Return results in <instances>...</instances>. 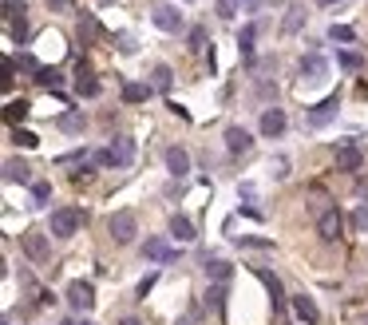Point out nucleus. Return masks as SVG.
Instances as JSON below:
<instances>
[{
    "mask_svg": "<svg viewBox=\"0 0 368 325\" xmlns=\"http://www.w3.org/2000/svg\"><path fill=\"white\" fill-rule=\"evenodd\" d=\"M336 107H340V96L333 92V96H325V99L317 103V107L309 112V123H313V127H321V123H329V119L336 115Z\"/></svg>",
    "mask_w": 368,
    "mask_h": 325,
    "instance_id": "13",
    "label": "nucleus"
},
{
    "mask_svg": "<svg viewBox=\"0 0 368 325\" xmlns=\"http://www.w3.org/2000/svg\"><path fill=\"white\" fill-rule=\"evenodd\" d=\"M191 48H194V52L206 48V28H191Z\"/></svg>",
    "mask_w": 368,
    "mask_h": 325,
    "instance_id": "40",
    "label": "nucleus"
},
{
    "mask_svg": "<svg viewBox=\"0 0 368 325\" xmlns=\"http://www.w3.org/2000/svg\"><path fill=\"white\" fill-rule=\"evenodd\" d=\"M83 123H87V119H83V112H64L60 119H56V127H60V131H67V135H76V131H83Z\"/></svg>",
    "mask_w": 368,
    "mask_h": 325,
    "instance_id": "24",
    "label": "nucleus"
},
{
    "mask_svg": "<svg viewBox=\"0 0 368 325\" xmlns=\"http://www.w3.org/2000/svg\"><path fill=\"white\" fill-rule=\"evenodd\" d=\"M257 127H261V135H266V139H281V135H285V127H289V119H285V112H281V107H266Z\"/></svg>",
    "mask_w": 368,
    "mask_h": 325,
    "instance_id": "6",
    "label": "nucleus"
},
{
    "mask_svg": "<svg viewBox=\"0 0 368 325\" xmlns=\"http://www.w3.org/2000/svg\"><path fill=\"white\" fill-rule=\"evenodd\" d=\"M171 83H175V72H171L166 64L151 67V87H155V92H171Z\"/></svg>",
    "mask_w": 368,
    "mask_h": 325,
    "instance_id": "20",
    "label": "nucleus"
},
{
    "mask_svg": "<svg viewBox=\"0 0 368 325\" xmlns=\"http://www.w3.org/2000/svg\"><path fill=\"white\" fill-rule=\"evenodd\" d=\"M340 230H345V218H340V211H329V214H321L317 218V234L321 238H325V242H336V238H340Z\"/></svg>",
    "mask_w": 368,
    "mask_h": 325,
    "instance_id": "9",
    "label": "nucleus"
},
{
    "mask_svg": "<svg viewBox=\"0 0 368 325\" xmlns=\"http://www.w3.org/2000/svg\"><path fill=\"white\" fill-rule=\"evenodd\" d=\"M4 182H32V167L24 159H8L4 162Z\"/></svg>",
    "mask_w": 368,
    "mask_h": 325,
    "instance_id": "17",
    "label": "nucleus"
},
{
    "mask_svg": "<svg viewBox=\"0 0 368 325\" xmlns=\"http://www.w3.org/2000/svg\"><path fill=\"white\" fill-rule=\"evenodd\" d=\"M67 306L87 313V309H96V286L91 282H72L67 286Z\"/></svg>",
    "mask_w": 368,
    "mask_h": 325,
    "instance_id": "4",
    "label": "nucleus"
},
{
    "mask_svg": "<svg viewBox=\"0 0 368 325\" xmlns=\"http://www.w3.org/2000/svg\"><path fill=\"white\" fill-rule=\"evenodd\" d=\"M80 36H87V40H96V36H99V20L91 17V12H83V20H80Z\"/></svg>",
    "mask_w": 368,
    "mask_h": 325,
    "instance_id": "33",
    "label": "nucleus"
},
{
    "mask_svg": "<svg viewBox=\"0 0 368 325\" xmlns=\"http://www.w3.org/2000/svg\"><path fill=\"white\" fill-rule=\"evenodd\" d=\"M270 171H273V179H285V175H289V159H273Z\"/></svg>",
    "mask_w": 368,
    "mask_h": 325,
    "instance_id": "42",
    "label": "nucleus"
},
{
    "mask_svg": "<svg viewBox=\"0 0 368 325\" xmlns=\"http://www.w3.org/2000/svg\"><path fill=\"white\" fill-rule=\"evenodd\" d=\"M336 64H340V67H349V72H356V67H365V60H360L356 52H340V56H336Z\"/></svg>",
    "mask_w": 368,
    "mask_h": 325,
    "instance_id": "38",
    "label": "nucleus"
},
{
    "mask_svg": "<svg viewBox=\"0 0 368 325\" xmlns=\"http://www.w3.org/2000/svg\"><path fill=\"white\" fill-rule=\"evenodd\" d=\"M119 325H139V322H135V317H123V322H119Z\"/></svg>",
    "mask_w": 368,
    "mask_h": 325,
    "instance_id": "48",
    "label": "nucleus"
},
{
    "mask_svg": "<svg viewBox=\"0 0 368 325\" xmlns=\"http://www.w3.org/2000/svg\"><path fill=\"white\" fill-rule=\"evenodd\" d=\"M4 325H12V322H4Z\"/></svg>",
    "mask_w": 368,
    "mask_h": 325,
    "instance_id": "49",
    "label": "nucleus"
},
{
    "mask_svg": "<svg viewBox=\"0 0 368 325\" xmlns=\"http://www.w3.org/2000/svg\"><path fill=\"white\" fill-rule=\"evenodd\" d=\"M226 151H230V155H250V151H254V135L241 127V123H230V127H226Z\"/></svg>",
    "mask_w": 368,
    "mask_h": 325,
    "instance_id": "5",
    "label": "nucleus"
},
{
    "mask_svg": "<svg viewBox=\"0 0 368 325\" xmlns=\"http://www.w3.org/2000/svg\"><path fill=\"white\" fill-rule=\"evenodd\" d=\"M178 325H198V309H191V313H186V317H182Z\"/></svg>",
    "mask_w": 368,
    "mask_h": 325,
    "instance_id": "46",
    "label": "nucleus"
},
{
    "mask_svg": "<svg viewBox=\"0 0 368 325\" xmlns=\"http://www.w3.org/2000/svg\"><path fill=\"white\" fill-rule=\"evenodd\" d=\"M8 32H12V40L20 44V40L28 36V20H24V17H12V20H8Z\"/></svg>",
    "mask_w": 368,
    "mask_h": 325,
    "instance_id": "35",
    "label": "nucleus"
},
{
    "mask_svg": "<svg viewBox=\"0 0 368 325\" xmlns=\"http://www.w3.org/2000/svg\"><path fill=\"white\" fill-rule=\"evenodd\" d=\"M28 107H32V103H28V99H12V103H8V107H4V115H8V123H12V127H17V119H24V115H28Z\"/></svg>",
    "mask_w": 368,
    "mask_h": 325,
    "instance_id": "29",
    "label": "nucleus"
},
{
    "mask_svg": "<svg viewBox=\"0 0 368 325\" xmlns=\"http://www.w3.org/2000/svg\"><path fill=\"white\" fill-rule=\"evenodd\" d=\"M214 8H218V17H222V20H234V17H238V8H241V0H218Z\"/></svg>",
    "mask_w": 368,
    "mask_h": 325,
    "instance_id": "34",
    "label": "nucleus"
},
{
    "mask_svg": "<svg viewBox=\"0 0 368 325\" xmlns=\"http://www.w3.org/2000/svg\"><path fill=\"white\" fill-rule=\"evenodd\" d=\"M325 72H329V60H325V56H317V52L301 56V76L305 80H321Z\"/></svg>",
    "mask_w": 368,
    "mask_h": 325,
    "instance_id": "16",
    "label": "nucleus"
},
{
    "mask_svg": "<svg viewBox=\"0 0 368 325\" xmlns=\"http://www.w3.org/2000/svg\"><path fill=\"white\" fill-rule=\"evenodd\" d=\"M143 258H151V262H171V258H175V250L162 242V238H147V242H143Z\"/></svg>",
    "mask_w": 368,
    "mask_h": 325,
    "instance_id": "18",
    "label": "nucleus"
},
{
    "mask_svg": "<svg viewBox=\"0 0 368 325\" xmlns=\"http://www.w3.org/2000/svg\"><path fill=\"white\" fill-rule=\"evenodd\" d=\"M166 171H171L175 179H186V175H191V155H186V147H166Z\"/></svg>",
    "mask_w": 368,
    "mask_h": 325,
    "instance_id": "11",
    "label": "nucleus"
},
{
    "mask_svg": "<svg viewBox=\"0 0 368 325\" xmlns=\"http://www.w3.org/2000/svg\"><path fill=\"white\" fill-rule=\"evenodd\" d=\"M83 325H87V322H83Z\"/></svg>",
    "mask_w": 368,
    "mask_h": 325,
    "instance_id": "50",
    "label": "nucleus"
},
{
    "mask_svg": "<svg viewBox=\"0 0 368 325\" xmlns=\"http://www.w3.org/2000/svg\"><path fill=\"white\" fill-rule=\"evenodd\" d=\"M20 246H24V254L32 262H44L48 258V234L40 227H28V230H20Z\"/></svg>",
    "mask_w": 368,
    "mask_h": 325,
    "instance_id": "3",
    "label": "nucleus"
},
{
    "mask_svg": "<svg viewBox=\"0 0 368 325\" xmlns=\"http://www.w3.org/2000/svg\"><path fill=\"white\" fill-rule=\"evenodd\" d=\"M80 227H83V214L76 211V207H60V211H52V218H48L52 238H72Z\"/></svg>",
    "mask_w": 368,
    "mask_h": 325,
    "instance_id": "1",
    "label": "nucleus"
},
{
    "mask_svg": "<svg viewBox=\"0 0 368 325\" xmlns=\"http://www.w3.org/2000/svg\"><path fill=\"white\" fill-rule=\"evenodd\" d=\"M171 234H175L178 242H194V222L186 214H171Z\"/></svg>",
    "mask_w": 368,
    "mask_h": 325,
    "instance_id": "19",
    "label": "nucleus"
},
{
    "mask_svg": "<svg viewBox=\"0 0 368 325\" xmlns=\"http://www.w3.org/2000/svg\"><path fill=\"white\" fill-rule=\"evenodd\" d=\"M241 8H246V12H261V8H266V0H241Z\"/></svg>",
    "mask_w": 368,
    "mask_h": 325,
    "instance_id": "45",
    "label": "nucleus"
},
{
    "mask_svg": "<svg viewBox=\"0 0 368 325\" xmlns=\"http://www.w3.org/2000/svg\"><path fill=\"white\" fill-rule=\"evenodd\" d=\"M12 64H17L20 72H32V76H36V72H40V67H44V64H36V56H28V52H20V56H17V60H12Z\"/></svg>",
    "mask_w": 368,
    "mask_h": 325,
    "instance_id": "36",
    "label": "nucleus"
},
{
    "mask_svg": "<svg viewBox=\"0 0 368 325\" xmlns=\"http://www.w3.org/2000/svg\"><path fill=\"white\" fill-rule=\"evenodd\" d=\"M293 313H297L305 325H317L321 322V309H317V302H313L309 293H297V297H293Z\"/></svg>",
    "mask_w": 368,
    "mask_h": 325,
    "instance_id": "15",
    "label": "nucleus"
},
{
    "mask_svg": "<svg viewBox=\"0 0 368 325\" xmlns=\"http://www.w3.org/2000/svg\"><path fill=\"white\" fill-rule=\"evenodd\" d=\"M115 44H119V52H135V48H139L131 32H119V36H115Z\"/></svg>",
    "mask_w": 368,
    "mask_h": 325,
    "instance_id": "41",
    "label": "nucleus"
},
{
    "mask_svg": "<svg viewBox=\"0 0 368 325\" xmlns=\"http://www.w3.org/2000/svg\"><path fill=\"white\" fill-rule=\"evenodd\" d=\"M254 274H257V282H261V286L270 290L273 309H281V306H285V290H281V277H277V274H270V270H261V266H257Z\"/></svg>",
    "mask_w": 368,
    "mask_h": 325,
    "instance_id": "14",
    "label": "nucleus"
},
{
    "mask_svg": "<svg viewBox=\"0 0 368 325\" xmlns=\"http://www.w3.org/2000/svg\"><path fill=\"white\" fill-rule=\"evenodd\" d=\"M107 230H111V238H115L119 246H127L131 238L139 234V218H135L131 211H115L111 218H107Z\"/></svg>",
    "mask_w": 368,
    "mask_h": 325,
    "instance_id": "2",
    "label": "nucleus"
},
{
    "mask_svg": "<svg viewBox=\"0 0 368 325\" xmlns=\"http://www.w3.org/2000/svg\"><path fill=\"white\" fill-rule=\"evenodd\" d=\"M321 8H329V4H340V0H317Z\"/></svg>",
    "mask_w": 368,
    "mask_h": 325,
    "instance_id": "47",
    "label": "nucleus"
},
{
    "mask_svg": "<svg viewBox=\"0 0 368 325\" xmlns=\"http://www.w3.org/2000/svg\"><path fill=\"white\" fill-rule=\"evenodd\" d=\"M12 143H17V147H36L40 139H36L32 131H24V127H12Z\"/></svg>",
    "mask_w": 368,
    "mask_h": 325,
    "instance_id": "37",
    "label": "nucleus"
},
{
    "mask_svg": "<svg viewBox=\"0 0 368 325\" xmlns=\"http://www.w3.org/2000/svg\"><path fill=\"white\" fill-rule=\"evenodd\" d=\"M107 155H111V167H131L135 162V139L131 135H115Z\"/></svg>",
    "mask_w": 368,
    "mask_h": 325,
    "instance_id": "7",
    "label": "nucleus"
},
{
    "mask_svg": "<svg viewBox=\"0 0 368 325\" xmlns=\"http://www.w3.org/2000/svg\"><path fill=\"white\" fill-rule=\"evenodd\" d=\"M28 8H24V0H4V17L12 20V17H24Z\"/></svg>",
    "mask_w": 368,
    "mask_h": 325,
    "instance_id": "39",
    "label": "nucleus"
},
{
    "mask_svg": "<svg viewBox=\"0 0 368 325\" xmlns=\"http://www.w3.org/2000/svg\"><path fill=\"white\" fill-rule=\"evenodd\" d=\"M155 282H159V274H147L143 282H139V297H147V293L155 290Z\"/></svg>",
    "mask_w": 368,
    "mask_h": 325,
    "instance_id": "43",
    "label": "nucleus"
},
{
    "mask_svg": "<svg viewBox=\"0 0 368 325\" xmlns=\"http://www.w3.org/2000/svg\"><path fill=\"white\" fill-rule=\"evenodd\" d=\"M305 20H309V8H305V4H297V0H293V4H289V8H285V17H281V32H285V36L301 32V28H305Z\"/></svg>",
    "mask_w": 368,
    "mask_h": 325,
    "instance_id": "12",
    "label": "nucleus"
},
{
    "mask_svg": "<svg viewBox=\"0 0 368 325\" xmlns=\"http://www.w3.org/2000/svg\"><path fill=\"white\" fill-rule=\"evenodd\" d=\"M52 198V182H32V207H48Z\"/></svg>",
    "mask_w": 368,
    "mask_h": 325,
    "instance_id": "32",
    "label": "nucleus"
},
{
    "mask_svg": "<svg viewBox=\"0 0 368 325\" xmlns=\"http://www.w3.org/2000/svg\"><path fill=\"white\" fill-rule=\"evenodd\" d=\"M206 306L214 309V313H222V309H226V282H214V286H210Z\"/></svg>",
    "mask_w": 368,
    "mask_h": 325,
    "instance_id": "27",
    "label": "nucleus"
},
{
    "mask_svg": "<svg viewBox=\"0 0 368 325\" xmlns=\"http://www.w3.org/2000/svg\"><path fill=\"white\" fill-rule=\"evenodd\" d=\"M151 20H155V28H162V32H182V12L171 8V4H159L151 12Z\"/></svg>",
    "mask_w": 368,
    "mask_h": 325,
    "instance_id": "8",
    "label": "nucleus"
},
{
    "mask_svg": "<svg viewBox=\"0 0 368 325\" xmlns=\"http://www.w3.org/2000/svg\"><path fill=\"white\" fill-rule=\"evenodd\" d=\"M352 230H356V234H368V202H360V207H356V211H352Z\"/></svg>",
    "mask_w": 368,
    "mask_h": 325,
    "instance_id": "30",
    "label": "nucleus"
},
{
    "mask_svg": "<svg viewBox=\"0 0 368 325\" xmlns=\"http://www.w3.org/2000/svg\"><path fill=\"white\" fill-rule=\"evenodd\" d=\"M76 76H80V80H76V87H80V96L96 99V96H99V80H96V76H91V72H87L83 64H80V72H76Z\"/></svg>",
    "mask_w": 368,
    "mask_h": 325,
    "instance_id": "22",
    "label": "nucleus"
},
{
    "mask_svg": "<svg viewBox=\"0 0 368 325\" xmlns=\"http://www.w3.org/2000/svg\"><path fill=\"white\" fill-rule=\"evenodd\" d=\"M329 40H336V44H352L356 32H352L349 24H333V28H329Z\"/></svg>",
    "mask_w": 368,
    "mask_h": 325,
    "instance_id": "31",
    "label": "nucleus"
},
{
    "mask_svg": "<svg viewBox=\"0 0 368 325\" xmlns=\"http://www.w3.org/2000/svg\"><path fill=\"white\" fill-rule=\"evenodd\" d=\"M20 290L28 293L32 302H48V297H44V290H40V282H36V277L28 274V270H20Z\"/></svg>",
    "mask_w": 368,
    "mask_h": 325,
    "instance_id": "25",
    "label": "nucleus"
},
{
    "mask_svg": "<svg viewBox=\"0 0 368 325\" xmlns=\"http://www.w3.org/2000/svg\"><path fill=\"white\" fill-rule=\"evenodd\" d=\"M230 274H234V266H230V262H222V258H206V277H210V282H226Z\"/></svg>",
    "mask_w": 368,
    "mask_h": 325,
    "instance_id": "23",
    "label": "nucleus"
},
{
    "mask_svg": "<svg viewBox=\"0 0 368 325\" xmlns=\"http://www.w3.org/2000/svg\"><path fill=\"white\" fill-rule=\"evenodd\" d=\"M151 92H155L151 83H123V99H127V103H143Z\"/></svg>",
    "mask_w": 368,
    "mask_h": 325,
    "instance_id": "26",
    "label": "nucleus"
},
{
    "mask_svg": "<svg viewBox=\"0 0 368 325\" xmlns=\"http://www.w3.org/2000/svg\"><path fill=\"white\" fill-rule=\"evenodd\" d=\"M48 8H52V12H72V8H76V0H48Z\"/></svg>",
    "mask_w": 368,
    "mask_h": 325,
    "instance_id": "44",
    "label": "nucleus"
},
{
    "mask_svg": "<svg viewBox=\"0 0 368 325\" xmlns=\"http://www.w3.org/2000/svg\"><path fill=\"white\" fill-rule=\"evenodd\" d=\"M32 80L40 83V87H52V92H56V87H60V83H64V76H60V72H56V67H40V72H36Z\"/></svg>",
    "mask_w": 368,
    "mask_h": 325,
    "instance_id": "28",
    "label": "nucleus"
},
{
    "mask_svg": "<svg viewBox=\"0 0 368 325\" xmlns=\"http://www.w3.org/2000/svg\"><path fill=\"white\" fill-rule=\"evenodd\" d=\"M254 40H257V24H246L238 32V52L241 60H254Z\"/></svg>",
    "mask_w": 368,
    "mask_h": 325,
    "instance_id": "21",
    "label": "nucleus"
},
{
    "mask_svg": "<svg viewBox=\"0 0 368 325\" xmlns=\"http://www.w3.org/2000/svg\"><path fill=\"white\" fill-rule=\"evenodd\" d=\"M365 167V151L360 147H352V143H345V147H336V171H360Z\"/></svg>",
    "mask_w": 368,
    "mask_h": 325,
    "instance_id": "10",
    "label": "nucleus"
}]
</instances>
